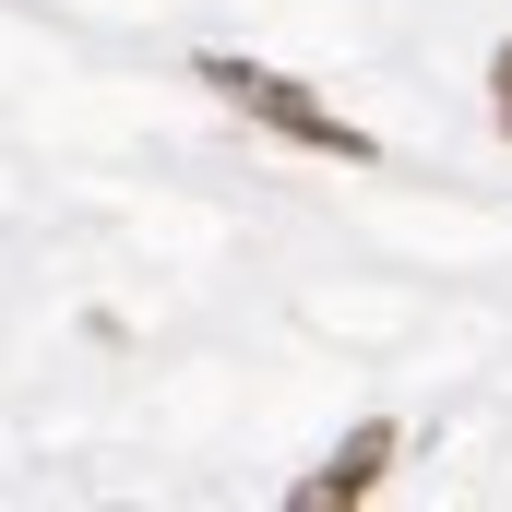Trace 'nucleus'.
I'll return each mask as SVG.
<instances>
[{
    "mask_svg": "<svg viewBox=\"0 0 512 512\" xmlns=\"http://www.w3.org/2000/svg\"><path fill=\"white\" fill-rule=\"evenodd\" d=\"M489 84H501V131H512V48H501V60H489Z\"/></svg>",
    "mask_w": 512,
    "mask_h": 512,
    "instance_id": "3",
    "label": "nucleus"
},
{
    "mask_svg": "<svg viewBox=\"0 0 512 512\" xmlns=\"http://www.w3.org/2000/svg\"><path fill=\"white\" fill-rule=\"evenodd\" d=\"M382 465H393V429L370 417V429H358V441H346L322 477H298V501H310V512H322V501H370V489H382Z\"/></svg>",
    "mask_w": 512,
    "mask_h": 512,
    "instance_id": "2",
    "label": "nucleus"
},
{
    "mask_svg": "<svg viewBox=\"0 0 512 512\" xmlns=\"http://www.w3.org/2000/svg\"><path fill=\"white\" fill-rule=\"evenodd\" d=\"M203 84H215L227 108L274 120L286 143H322V155H370V131H358V120H334L322 96H298V84H286V72H262V60H227V48H215V60H203Z\"/></svg>",
    "mask_w": 512,
    "mask_h": 512,
    "instance_id": "1",
    "label": "nucleus"
}]
</instances>
